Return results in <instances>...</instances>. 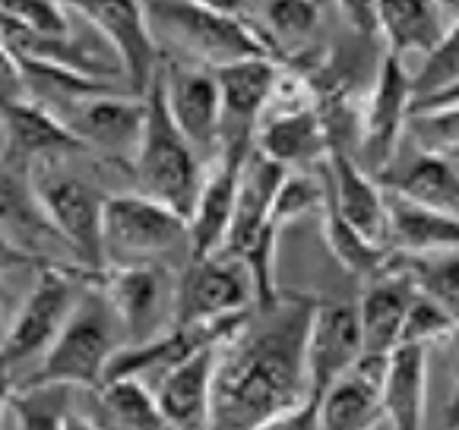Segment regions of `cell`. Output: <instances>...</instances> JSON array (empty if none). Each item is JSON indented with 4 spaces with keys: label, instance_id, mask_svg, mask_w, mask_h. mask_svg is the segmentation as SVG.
Instances as JSON below:
<instances>
[{
    "label": "cell",
    "instance_id": "obj_34",
    "mask_svg": "<svg viewBox=\"0 0 459 430\" xmlns=\"http://www.w3.org/2000/svg\"><path fill=\"white\" fill-rule=\"evenodd\" d=\"M0 16L29 32L39 41H64L74 35L76 29V7H67V4H7L0 10Z\"/></svg>",
    "mask_w": 459,
    "mask_h": 430
},
{
    "label": "cell",
    "instance_id": "obj_2",
    "mask_svg": "<svg viewBox=\"0 0 459 430\" xmlns=\"http://www.w3.org/2000/svg\"><path fill=\"white\" fill-rule=\"evenodd\" d=\"M146 16L159 45H171L196 67L222 70L254 57H273V47L241 7L159 0L146 4Z\"/></svg>",
    "mask_w": 459,
    "mask_h": 430
},
{
    "label": "cell",
    "instance_id": "obj_40",
    "mask_svg": "<svg viewBox=\"0 0 459 430\" xmlns=\"http://www.w3.org/2000/svg\"><path fill=\"white\" fill-rule=\"evenodd\" d=\"M67 430H101V427H99V421H95V417L82 415V411H74V415H70V421H67Z\"/></svg>",
    "mask_w": 459,
    "mask_h": 430
},
{
    "label": "cell",
    "instance_id": "obj_33",
    "mask_svg": "<svg viewBox=\"0 0 459 430\" xmlns=\"http://www.w3.org/2000/svg\"><path fill=\"white\" fill-rule=\"evenodd\" d=\"M459 82V16L453 20V26L446 29V35L440 39V45L428 54L421 67L412 73V92H415V105L434 95L446 92L450 86ZM412 105V108H415Z\"/></svg>",
    "mask_w": 459,
    "mask_h": 430
},
{
    "label": "cell",
    "instance_id": "obj_42",
    "mask_svg": "<svg viewBox=\"0 0 459 430\" xmlns=\"http://www.w3.org/2000/svg\"><path fill=\"white\" fill-rule=\"evenodd\" d=\"M453 159H456V161H459V155H453Z\"/></svg>",
    "mask_w": 459,
    "mask_h": 430
},
{
    "label": "cell",
    "instance_id": "obj_12",
    "mask_svg": "<svg viewBox=\"0 0 459 430\" xmlns=\"http://www.w3.org/2000/svg\"><path fill=\"white\" fill-rule=\"evenodd\" d=\"M57 117L86 149H99L111 159H130L134 165L146 130V99L134 92H99L74 101Z\"/></svg>",
    "mask_w": 459,
    "mask_h": 430
},
{
    "label": "cell",
    "instance_id": "obj_7",
    "mask_svg": "<svg viewBox=\"0 0 459 430\" xmlns=\"http://www.w3.org/2000/svg\"><path fill=\"white\" fill-rule=\"evenodd\" d=\"M127 345H143L175 330L178 314V276L165 262H130L108 266L101 276Z\"/></svg>",
    "mask_w": 459,
    "mask_h": 430
},
{
    "label": "cell",
    "instance_id": "obj_36",
    "mask_svg": "<svg viewBox=\"0 0 459 430\" xmlns=\"http://www.w3.org/2000/svg\"><path fill=\"white\" fill-rule=\"evenodd\" d=\"M453 336H459V326L453 322V316L440 304H434L431 297L415 295L403 330V345H425V348H431L434 342H446Z\"/></svg>",
    "mask_w": 459,
    "mask_h": 430
},
{
    "label": "cell",
    "instance_id": "obj_17",
    "mask_svg": "<svg viewBox=\"0 0 459 430\" xmlns=\"http://www.w3.org/2000/svg\"><path fill=\"white\" fill-rule=\"evenodd\" d=\"M250 152H235V149H222L219 159L206 171L200 200H196L194 212L187 219V254L194 260L203 256H219L225 247V237L231 231V219H235L238 206V184H241L244 161Z\"/></svg>",
    "mask_w": 459,
    "mask_h": 430
},
{
    "label": "cell",
    "instance_id": "obj_13",
    "mask_svg": "<svg viewBox=\"0 0 459 430\" xmlns=\"http://www.w3.org/2000/svg\"><path fill=\"white\" fill-rule=\"evenodd\" d=\"M80 10L111 45L130 92L146 99L165 64L162 45L146 16V4H82Z\"/></svg>",
    "mask_w": 459,
    "mask_h": 430
},
{
    "label": "cell",
    "instance_id": "obj_3",
    "mask_svg": "<svg viewBox=\"0 0 459 430\" xmlns=\"http://www.w3.org/2000/svg\"><path fill=\"white\" fill-rule=\"evenodd\" d=\"M105 276V272H101ZM101 276L86 272V269H70L64 262H45L35 276L29 295L16 307L13 320L4 330V345H0V357H4V380L10 386L16 383V376H26L29 367H41L48 351L55 348L57 336L70 322L74 310L86 297V291L99 282ZM29 376V380H32Z\"/></svg>",
    "mask_w": 459,
    "mask_h": 430
},
{
    "label": "cell",
    "instance_id": "obj_30",
    "mask_svg": "<svg viewBox=\"0 0 459 430\" xmlns=\"http://www.w3.org/2000/svg\"><path fill=\"white\" fill-rule=\"evenodd\" d=\"M324 241H326V247H330L333 260H336L345 272L365 279V282L380 276L393 256L390 247H380V244L368 241L365 235H359L330 202H326V212H324Z\"/></svg>",
    "mask_w": 459,
    "mask_h": 430
},
{
    "label": "cell",
    "instance_id": "obj_32",
    "mask_svg": "<svg viewBox=\"0 0 459 430\" xmlns=\"http://www.w3.org/2000/svg\"><path fill=\"white\" fill-rule=\"evenodd\" d=\"M247 16L254 20V26L264 22L260 35L266 39V45L273 47V41L282 45H298L314 32L320 20L317 4H295V0H279V4H264V7L247 10Z\"/></svg>",
    "mask_w": 459,
    "mask_h": 430
},
{
    "label": "cell",
    "instance_id": "obj_5",
    "mask_svg": "<svg viewBox=\"0 0 459 430\" xmlns=\"http://www.w3.org/2000/svg\"><path fill=\"white\" fill-rule=\"evenodd\" d=\"M124 345H127L124 326L99 279L86 291L80 307L74 310L70 322L57 336L55 348L48 351L29 383H61L70 390L95 392L108 380L111 361Z\"/></svg>",
    "mask_w": 459,
    "mask_h": 430
},
{
    "label": "cell",
    "instance_id": "obj_21",
    "mask_svg": "<svg viewBox=\"0 0 459 430\" xmlns=\"http://www.w3.org/2000/svg\"><path fill=\"white\" fill-rule=\"evenodd\" d=\"M456 16L459 7H446V4H419V0L377 4V29L386 47L384 54L415 73L421 61L440 45Z\"/></svg>",
    "mask_w": 459,
    "mask_h": 430
},
{
    "label": "cell",
    "instance_id": "obj_9",
    "mask_svg": "<svg viewBox=\"0 0 459 430\" xmlns=\"http://www.w3.org/2000/svg\"><path fill=\"white\" fill-rule=\"evenodd\" d=\"M412 105V73L384 54L368 101L361 105V133L359 149H355V159L368 175L380 177L393 165V159L403 149V140L409 136Z\"/></svg>",
    "mask_w": 459,
    "mask_h": 430
},
{
    "label": "cell",
    "instance_id": "obj_28",
    "mask_svg": "<svg viewBox=\"0 0 459 430\" xmlns=\"http://www.w3.org/2000/svg\"><path fill=\"white\" fill-rule=\"evenodd\" d=\"M74 390L61 383H22L4 392L16 430H67Z\"/></svg>",
    "mask_w": 459,
    "mask_h": 430
},
{
    "label": "cell",
    "instance_id": "obj_29",
    "mask_svg": "<svg viewBox=\"0 0 459 430\" xmlns=\"http://www.w3.org/2000/svg\"><path fill=\"white\" fill-rule=\"evenodd\" d=\"M393 260L412 279L415 291L440 304L459 326V250H440V254L421 256L393 254Z\"/></svg>",
    "mask_w": 459,
    "mask_h": 430
},
{
    "label": "cell",
    "instance_id": "obj_35",
    "mask_svg": "<svg viewBox=\"0 0 459 430\" xmlns=\"http://www.w3.org/2000/svg\"><path fill=\"white\" fill-rule=\"evenodd\" d=\"M405 140L425 152L459 155V105L434 108V111H415L409 121Z\"/></svg>",
    "mask_w": 459,
    "mask_h": 430
},
{
    "label": "cell",
    "instance_id": "obj_25",
    "mask_svg": "<svg viewBox=\"0 0 459 430\" xmlns=\"http://www.w3.org/2000/svg\"><path fill=\"white\" fill-rule=\"evenodd\" d=\"M428 415V348L399 345L384 383V421L390 430H421Z\"/></svg>",
    "mask_w": 459,
    "mask_h": 430
},
{
    "label": "cell",
    "instance_id": "obj_6",
    "mask_svg": "<svg viewBox=\"0 0 459 430\" xmlns=\"http://www.w3.org/2000/svg\"><path fill=\"white\" fill-rule=\"evenodd\" d=\"M190 247L187 219L146 194H115L105 200V260L108 266L159 262L162 254Z\"/></svg>",
    "mask_w": 459,
    "mask_h": 430
},
{
    "label": "cell",
    "instance_id": "obj_18",
    "mask_svg": "<svg viewBox=\"0 0 459 430\" xmlns=\"http://www.w3.org/2000/svg\"><path fill=\"white\" fill-rule=\"evenodd\" d=\"M86 149L76 133L39 101H10L4 105V165L29 171L35 161H51Z\"/></svg>",
    "mask_w": 459,
    "mask_h": 430
},
{
    "label": "cell",
    "instance_id": "obj_19",
    "mask_svg": "<svg viewBox=\"0 0 459 430\" xmlns=\"http://www.w3.org/2000/svg\"><path fill=\"white\" fill-rule=\"evenodd\" d=\"M386 367L390 355H361L359 364L317 399L320 430H371L384 417Z\"/></svg>",
    "mask_w": 459,
    "mask_h": 430
},
{
    "label": "cell",
    "instance_id": "obj_37",
    "mask_svg": "<svg viewBox=\"0 0 459 430\" xmlns=\"http://www.w3.org/2000/svg\"><path fill=\"white\" fill-rule=\"evenodd\" d=\"M257 430H320V405L317 399H307L298 408L285 411V415L273 417V421L260 424Z\"/></svg>",
    "mask_w": 459,
    "mask_h": 430
},
{
    "label": "cell",
    "instance_id": "obj_8",
    "mask_svg": "<svg viewBox=\"0 0 459 430\" xmlns=\"http://www.w3.org/2000/svg\"><path fill=\"white\" fill-rule=\"evenodd\" d=\"M35 196L48 225L70 250L76 266L101 276L108 269L105 260V200L92 184L70 175H48L35 181Z\"/></svg>",
    "mask_w": 459,
    "mask_h": 430
},
{
    "label": "cell",
    "instance_id": "obj_15",
    "mask_svg": "<svg viewBox=\"0 0 459 430\" xmlns=\"http://www.w3.org/2000/svg\"><path fill=\"white\" fill-rule=\"evenodd\" d=\"M361 355H365V342H361L359 307L349 301H317L311 332H307L311 399H320L336 380H342Z\"/></svg>",
    "mask_w": 459,
    "mask_h": 430
},
{
    "label": "cell",
    "instance_id": "obj_26",
    "mask_svg": "<svg viewBox=\"0 0 459 430\" xmlns=\"http://www.w3.org/2000/svg\"><path fill=\"white\" fill-rule=\"evenodd\" d=\"M390 250L405 256L440 254V250H459V215L437 212V209L419 206L412 200L390 194Z\"/></svg>",
    "mask_w": 459,
    "mask_h": 430
},
{
    "label": "cell",
    "instance_id": "obj_27",
    "mask_svg": "<svg viewBox=\"0 0 459 430\" xmlns=\"http://www.w3.org/2000/svg\"><path fill=\"white\" fill-rule=\"evenodd\" d=\"M95 405H99L95 421L101 424H115L124 430H169L156 390L134 376L105 380L95 390Z\"/></svg>",
    "mask_w": 459,
    "mask_h": 430
},
{
    "label": "cell",
    "instance_id": "obj_38",
    "mask_svg": "<svg viewBox=\"0 0 459 430\" xmlns=\"http://www.w3.org/2000/svg\"><path fill=\"white\" fill-rule=\"evenodd\" d=\"M446 105H459V82L446 89V92L434 95V99L419 101V105L412 108V115H415V111H434V108H446Z\"/></svg>",
    "mask_w": 459,
    "mask_h": 430
},
{
    "label": "cell",
    "instance_id": "obj_20",
    "mask_svg": "<svg viewBox=\"0 0 459 430\" xmlns=\"http://www.w3.org/2000/svg\"><path fill=\"white\" fill-rule=\"evenodd\" d=\"M415 295L419 291H415L412 279L396 266L393 256L380 276L365 282V291H361L359 304H355L359 307L365 355H393L403 345V330Z\"/></svg>",
    "mask_w": 459,
    "mask_h": 430
},
{
    "label": "cell",
    "instance_id": "obj_16",
    "mask_svg": "<svg viewBox=\"0 0 459 430\" xmlns=\"http://www.w3.org/2000/svg\"><path fill=\"white\" fill-rule=\"evenodd\" d=\"M326 202L342 215L351 228L368 241L390 247V206L386 190L374 175H368L359 159L349 152H333L326 161Z\"/></svg>",
    "mask_w": 459,
    "mask_h": 430
},
{
    "label": "cell",
    "instance_id": "obj_1",
    "mask_svg": "<svg viewBox=\"0 0 459 430\" xmlns=\"http://www.w3.org/2000/svg\"><path fill=\"white\" fill-rule=\"evenodd\" d=\"M314 297L282 295L260 307L247 326L222 345L212 383L210 430H257L311 399L307 380V332Z\"/></svg>",
    "mask_w": 459,
    "mask_h": 430
},
{
    "label": "cell",
    "instance_id": "obj_11",
    "mask_svg": "<svg viewBox=\"0 0 459 430\" xmlns=\"http://www.w3.org/2000/svg\"><path fill=\"white\" fill-rule=\"evenodd\" d=\"M257 304L250 272L229 256H190L184 272L178 276V314L175 326L216 322L229 316L247 314Z\"/></svg>",
    "mask_w": 459,
    "mask_h": 430
},
{
    "label": "cell",
    "instance_id": "obj_39",
    "mask_svg": "<svg viewBox=\"0 0 459 430\" xmlns=\"http://www.w3.org/2000/svg\"><path fill=\"white\" fill-rule=\"evenodd\" d=\"M446 421H450V427H459V336H456V367H453V396H450Z\"/></svg>",
    "mask_w": 459,
    "mask_h": 430
},
{
    "label": "cell",
    "instance_id": "obj_31",
    "mask_svg": "<svg viewBox=\"0 0 459 430\" xmlns=\"http://www.w3.org/2000/svg\"><path fill=\"white\" fill-rule=\"evenodd\" d=\"M326 168V165H324ZM289 171L279 184V194L273 200V228L282 235V228L301 222L304 215L326 212V171Z\"/></svg>",
    "mask_w": 459,
    "mask_h": 430
},
{
    "label": "cell",
    "instance_id": "obj_22",
    "mask_svg": "<svg viewBox=\"0 0 459 430\" xmlns=\"http://www.w3.org/2000/svg\"><path fill=\"white\" fill-rule=\"evenodd\" d=\"M384 190L412 200L437 212L459 215V165L450 155L425 152V149H399L393 165L377 177Z\"/></svg>",
    "mask_w": 459,
    "mask_h": 430
},
{
    "label": "cell",
    "instance_id": "obj_10",
    "mask_svg": "<svg viewBox=\"0 0 459 430\" xmlns=\"http://www.w3.org/2000/svg\"><path fill=\"white\" fill-rule=\"evenodd\" d=\"M162 92L178 130L212 165L222 152V89L216 70L165 57Z\"/></svg>",
    "mask_w": 459,
    "mask_h": 430
},
{
    "label": "cell",
    "instance_id": "obj_4",
    "mask_svg": "<svg viewBox=\"0 0 459 430\" xmlns=\"http://www.w3.org/2000/svg\"><path fill=\"white\" fill-rule=\"evenodd\" d=\"M210 165L200 159L187 136L178 130L162 92V70L146 92V130H143L140 149L134 159V177L140 194L165 202L178 215L190 219L196 200H200L203 181Z\"/></svg>",
    "mask_w": 459,
    "mask_h": 430
},
{
    "label": "cell",
    "instance_id": "obj_23",
    "mask_svg": "<svg viewBox=\"0 0 459 430\" xmlns=\"http://www.w3.org/2000/svg\"><path fill=\"white\" fill-rule=\"evenodd\" d=\"M222 348H203L171 374H165L152 390L169 430H210L212 427V383Z\"/></svg>",
    "mask_w": 459,
    "mask_h": 430
},
{
    "label": "cell",
    "instance_id": "obj_24",
    "mask_svg": "<svg viewBox=\"0 0 459 430\" xmlns=\"http://www.w3.org/2000/svg\"><path fill=\"white\" fill-rule=\"evenodd\" d=\"M254 149L285 171H317L333 155V142L324 117H320V108L266 117L257 130Z\"/></svg>",
    "mask_w": 459,
    "mask_h": 430
},
{
    "label": "cell",
    "instance_id": "obj_41",
    "mask_svg": "<svg viewBox=\"0 0 459 430\" xmlns=\"http://www.w3.org/2000/svg\"><path fill=\"white\" fill-rule=\"evenodd\" d=\"M99 427L101 430H124V427H115V424H101V421H99Z\"/></svg>",
    "mask_w": 459,
    "mask_h": 430
},
{
    "label": "cell",
    "instance_id": "obj_14",
    "mask_svg": "<svg viewBox=\"0 0 459 430\" xmlns=\"http://www.w3.org/2000/svg\"><path fill=\"white\" fill-rule=\"evenodd\" d=\"M279 73L282 67L273 57H254L216 70L222 89V149L254 152V140L264 124Z\"/></svg>",
    "mask_w": 459,
    "mask_h": 430
}]
</instances>
